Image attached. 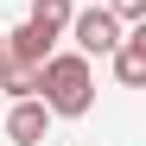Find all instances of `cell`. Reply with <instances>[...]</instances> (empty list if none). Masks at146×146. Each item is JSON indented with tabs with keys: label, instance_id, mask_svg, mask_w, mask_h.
I'll return each instance as SVG.
<instances>
[{
	"label": "cell",
	"instance_id": "obj_3",
	"mask_svg": "<svg viewBox=\"0 0 146 146\" xmlns=\"http://www.w3.org/2000/svg\"><path fill=\"white\" fill-rule=\"evenodd\" d=\"M44 133H51V108H44L38 95H19L7 108V140L13 146H44Z\"/></svg>",
	"mask_w": 146,
	"mask_h": 146
},
{
	"label": "cell",
	"instance_id": "obj_5",
	"mask_svg": "<svg viewBox=\"0 0 146 146\" xmlns=\"http://www.w3.org/2000/svg\"><path fill=\"white\" fill-rule=\"evenodd\" d=\"M51 51H57V38L44 32V26H32V19L7 32V57H19V64H44Z\"/></svg>",
	"mask_w": 146,
	"mask_h": 146
},
{
	"label": "cell",
	"instance_id": "obj_1",
	"mask_svg": "<svg viewBox=\"0 0 146 146\" xmlns=\"http://www.w3.org/2000/svg\"><path fill=\"white\" fill-rule=\"evenodd\" d=\"M38 102L51 108V121H76L95 108V70L83 51H51L38 64Z\"/></svg>",
	"mask_w": 146,
	"mask_h": 146
},
{
	"label": "cell",
	"instance_id": "obj_9",
	"mask_svg": "<svg viewBox=\"0 0 146 146\" xmlns=\"http://www.w3.org/2000/svg\"><path fill=\"white\" fill-rule=\"evenodd\" d=\"M0 57H7V32H0Z\"/></svg>",
	"mask_w": 146,
	"mask_h": 146
},
{
	"label": "cell",
	"instance_id": "obj_8",
	"mask_svg": "<svg viewBox=\"0 0 146 146\" xmlns=\"http://www.w3.org/2000/svg\"><path fill=\"white\" fill-rule=\"evenodd\" d=\"M102 7L121 19V26H140V19H146V0H102Z\"/></svg>",
	"mask_w": 146,
	"mask_h": 146
},
{
	"label": "cell",
	"instance_id": "obj_2",
	"mask_svg": "<svg viewBox=\"0 0 146 146\" xmlns=\"http://www.w3.org/2000/svg\"><path fill=\"white\" fill-rule=\"evenodd\" d=\"M64 32L76 38V51H83V57H108L114 44H121V32H127V26H121L108 7H83V13H70V26H64Z\"/></svg>",
	"mask_w": 146,
	"mask_h": 146
},
{
	"label": "cell",
	"instance_id": "obj_6",
	"mask_svg": "<svg viewBox=\"0 0 146 146\" xmlns=\"http://www.w3.org/2000/svg\"><path fill=\"white\" fill-rule=\"evenodd\" d=\"M0 89L13 95H38V64H19V57H0Z\"/></svg>",
	"mask_w": 146,
	"mask_h": 146
},
{
	"label": "cell",
	"instance_id": "obj_7",
	"mask_svg": "<svg viewBox=\"0 0 146 146\" xmlns=\"http://www.w3.org/2000/svg\"><path fill=\"white\" fill-rule=\"evenodd\" d=\"M70 13H76V7H70V0H32V26H44V32H51V38H64V26H70Z\"/></svg>",
	"mask_w": 146,
	"mask_h": 146
},
{
	"label": "cell",
	"instance_id": "obj_4",
	"mask_svg": "<svg viewBox=\"0 0 146 146\" xmlns=\"http://www.w3.org/2000/svg\"><path fill=\"white\" fill-rule=\"evenodd\" d=\"M108 64H114V83H121V89H140V83H146V19L121 32V44L108 51Z\"/></svg>",
	"mask_w": 146,
	"mask_h": 146
}]
</instances>
